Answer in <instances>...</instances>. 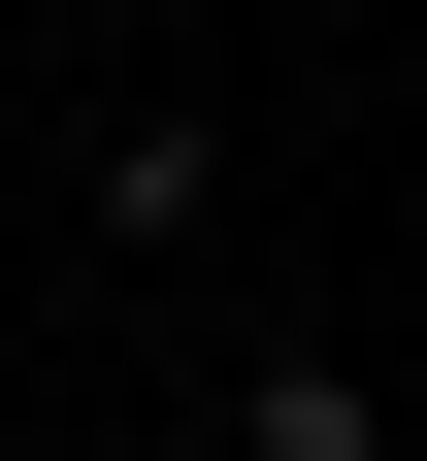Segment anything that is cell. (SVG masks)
<instances>
[{"mask_svg":"<svg viewBox=\"0 0 427 461\" xmlns=\"http://www.w3.org/2000/svg\"><path fill=\"white\" fill-rule=\"evenodd\" d=\"M230 461H395V395H361V363H296V330H263V363H230Z\"/></svg>","mask_w":427,"mask_h":461,"instance_id":"cell-1","label":"cell"}]
</instances>
